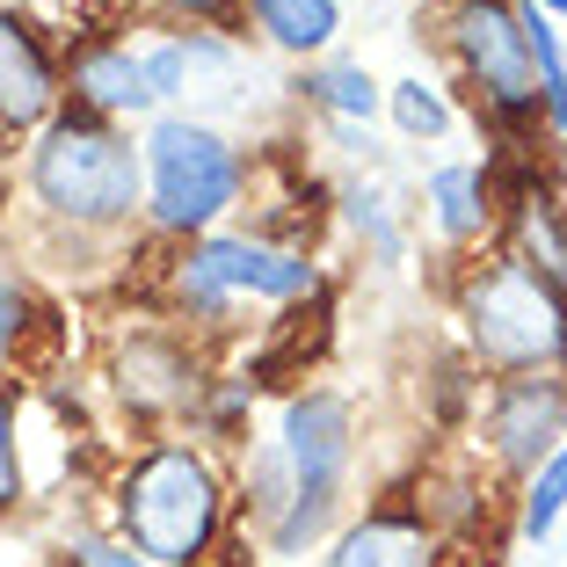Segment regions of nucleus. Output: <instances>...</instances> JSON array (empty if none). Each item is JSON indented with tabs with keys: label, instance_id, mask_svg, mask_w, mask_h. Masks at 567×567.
Here are the masks:
<instances>
[{
	"label": "nucleus",
	"instance_id": "nucleus-2",
	"mask_svg": "<svg viewBox=\"0 0 567 567\" xmlns=\"http://www.w3.org/2000/svg\"><path fill=\"white\" fill-rule=\"evenodd\" d=\"M30 175H37V197L59 218H81V226H110L138 204V153L95 117L51 124Z\"/></svg>",
	"mask_w": 567,
	"mask_h": 567
},
{
	"label": "nucleus",
	"instance_id": "nucleus-16",
	"mask_svg": "<svg viewBox=\"0 0 567 567\" xmlns=\"http://www.w3.org/2000/svg\"><path fill=\"white\" fill-rule=\"evenodd\" d=\"M560 517H567V444L532 473V495H524V532H532V538H553V532H560Z\"/></svg>",
	"mask_w": 567,
	"mask_h": 567
},
{
	"label": "nucleus",
	"instance_id": "nucleus-6",
	"mask_svg": "<svg viewBox=\"0 0 567 567\" xmlns=\"http://www.w3.org/2000/svg\"><path fill=\"white\" fill-rule=\"evenodd\" d=\"M234 291H262V299H299L313 291V262L277 248H255V240H204L183 262V299L189 313H218Z\"/></svg>",
	"mask_w": 567,
	"mask_h": 567
},
{
	"label": "nucleus",
	"instance_id": "nucleus-24",
	"mask_svg": "<svg viewBox=\"0 0 567 567\" xmlns=\"http://www.w3.org/2000/svg\"><path fill=\"white\" fill-rule=\"evenodd\" d=\"M532 8L538 16H567V0H532Z\"/></svg>",
	"mask_w": 567,
	"mask_h": 567
},
{
	"label": "nucleus",
	"instance_id": "nucleus-11",
	"mask_svg": "<svg viewBox=\"0 0 567 567\" xmlns=\"http://www.w3.org/2000/svg\"><path fill=\"white\" fill-rule=\"evenodd\" d=\"M73 87H81L87 110H110V117H132V110L153 102V87H146L132 51H87L81 66H73Z\"/></svg>",
	"mask_w": 567,
	"mask_h": 567
},
{
	"label": "nucleus",
	"instance_id": "nucleus-21",
	"mask_svg": "<svg viewBox=\"0 0 567 567\" xmlns=\"http://www.w3.org/2000/svg\"><path fill=\"white\" fill-rule=\"evenodd\" d=\"M16 334H22V291L16 277H0V357L16 350Z\"/></svg>",
	"mask_w": 567,
	"mask_h": 567
},
{
	"label": "nucleus",
	"instance_id": "nucleus-20",
	"mask_svg": "<svg viewBox=\"0 0 567 567\" xmlns=\"http://www.w3.org/2000/svg\"><path fill=\"white\" fill-rule=\"evenodd\" d=\"M22 495V458H16V401H8V385H0V509Z\"/></svg>",
	"mask_w": 567,
	"mask_h": 567
},
{
	"label": "nucleus",
	"instance_id": "nucleus-13",
	"mask_svg": "<svg viewBox=\"0 0 567 567\" xmlns=\"http://www.w3.org/2000/svg\"><path fill=\"white\" fill-rule=\"evenodd\" d=\"M255 22L269 30L277 51H320L342 22V8L334 0H255Z\"/></svg>",
	"mask_w": 567,
	"mask_h": 567
},
{
	"label": "nucleus",
	"instance_id": "nucleus-18",
	"mask_svg": "<svg viewBox=\"0 0 567 567\" xmlns=\"http://www.w3.org/2000/svg\"><path fill=\"white\" fill-rule=\"evenodd\" d=\"M306 87H313L328 110H342V117H371V110H379V87H371L364 66H328V73H313Z\"/></svg>",
	"mask_w": 567,
	"mask_h": 567
},
{
	"label": "nucleus",
	"instance_id": "nucleus-19",
	"mask_svg": "<svg viewBox=\"0 0 567 567\" xmlns=\"http://www.w3.org/2000/svg\"><path fill=\"white\" fill-rule=\"evenodd\" d=\"M524 240H532L538 255V277H567V240H560V212H553V197H532V212H524Z\"/></svg>",
	"mask_w": 567,
	"mask_h": 567
},
{
	"label": "nucleus",
	"instance_id": "nucleus-15",
	"mask_svg": "<svg viewBox=\"0 0 567 567\" xmlns=\"http://www.w3.org/2000/svg\"><path fill=\"white\" fill-rule=\"evenodd\" d=\"M430 204H436V226H444L451 240L481 234V218H487V189H481L473 167H436L430 175Z\"/></svg>",
	"mask_w": 567,
	"mask_h": 567
},
{
	"label": "nucleus",
	"instance_id": "nucleus-3",
	"mask_svg": "<svg viewBox=\"0 0 567 567\" xmlns=\"http://www.w3.org/2000/svg\"><path fill=\"white\" fill-rule=\"evenodd\" d=\"M466 334L487 364L538 371L567 357V306L532 262H495L466 284Z\"/></svg>",
	"mask_w": 567,
	"mask_h": 567
},
{
	"label": "nucleus",
	"instance_id": "nucleus-14",
	"mask_svg": "<svg viewBox=\"0 0 567 567\" xmlns=\"http://www.w3.org/2000/svg\"><path fill=\"white\" fill-rule=\"evenodd\" d=\"M517 30H524V51H532V81H538V95H546V110L567 124V51H560V30H553V16H538L532 0L517 8Z\"/></svg>",
	"mask_w": 567,
	"mask_h": 567
},
{
	"label": "nucleus",
	"instance_id": "nucleus-8",
	"mask_svg": "<svg viewBox=\"0 0 567 567\" xmlns=\"http://www.w3.org/2000/svg\"><path fill=\"white\" fill-rule=\"evenodd\" d=\"M567 430V385L560 379H517L495 401V444L509 466H546Z\"/></svg>",
	"mask_w": 567,
	"mask_h": 567
},
{
	"label": "nucleus",
	"instance_id": "nucleus-10",
	"mask_svg": "<svg viewBox=\"0 0 567 567\" xmlns=\"http://www.w3.org/2000/svg\"><path fill=\"white\" fill-rule=\"evenodd\" d=\"M328 567H430V538L415 517H364Z\"/></svg>",
	"mask_w": 567,
	"mask_h": 567
},
{
	"label": "nucleus",
	"instance_id": "nucleus-22",
	"mask_svg": "<svg viewBox=\"0 0 567 567\" xmlns=\"http://www.w3.org/2000/svg\"><path fill=\"white\" fill-rule=\"evenodd\" d=\"M81 567H146V560H132V553H110V546H87Z\"/></svg>",
	"mask_w": 567,
	"mask_h": 567
},
{
	"label": "nucleus",
	"instance_id": "nucleus-12",
	"mask_svg": "<svg viewBox=\"0 0 567 567\" xmlns=\"http://www.w3.org/2000/svg\"><path fill=\"white\" fill-rule=\"evenodd\" d=\"M117 385L132 408H175L189 393V364L167 342H132V350L117 357Z\"/></svg>",
	"mask_w": 567,
	"mask_h": 567
},
{
	"label": "nucleus",
	"instance_id": "nucleus-7",
	"mask_svg": "<svg viewBox=\"0 0 567 567\" xmlns=\"http://www.w3.org/2000/svg\"><path fill=\"white\" fill-rule=\"evenodd\" d=\"M458 59L473 66V81H481L502 110H532V102H538L517 8H502V0H473V8H458Z\"/></svg>",
	"mask_w": 567,
	"mask_h": 567
},
{
	"label": "nucleus",
	"instance_id": "nucleus-4",
	"mask_svg": "<svg viewBox=\"0 0 567 567\" xmlns=\"http://www.w3.org/2000/svg\"><path fill=\"white\" fill-rule=\"evenodd\" d=\"M284 473H291V502L277 517V553H306L334 517V487L350 466V408L334 393H306L284 408V444H277Z\"/></svg>",
	"mask_w": 567,
	"mask_h": 567
},
{
	"label": "nucleus",
	"instance_id": "nucleus-9",
	"mask_svg": "<svg viewBox=\"0 0 567 567\" xmlns=\"http://www.w3.org/2000/svg\"><path fill=\"white\" fill-rule=\"evenodd\" d=\"M51 110V66L16 16H0V124H37Z\"/></svg>",
	"mask_w": 567,
	"mask_h": 567
},
{
	"label": "nucleus",
	"instance_id": "nucleus-1",
	"mask_svg": "<svg viewBox=\"0 0 567 567\" xmlns=\"http://www.w3.org/2000/svg\"><path fill=\"white\" fill-rule=\"evenodd\" d=\"M124 532L146 560L189 567L218 532V481L197 451H153L146 466H132L124 481Z\"/></svg>",
	"mask_w": 567,
	"mask_h": 567
},
{
	"label": "nucleus",
	"instance_id": "nucleus-17",
	"mask_svg": "<svg viewBox=\"0 0 567 567\" xmlns=\"http://www.w3.org/2000/svg\"><path fill=\"white\" fill-rule=\"evenodd\" d=\"M393 124L408 138H436V132H451V110L430 81H393Z\"/></svg>",
	"mask_w": 567,
	"mask_h": 567
},
{
	"label": "nucleus",
	"instance_id": "nucleus-23",
	"mask_svg": "<svg viewBox=\"0 0 567 567\" xmlns=\"http://www.w3.org/2000/svg\"><path fill=\"white\" fill-rule=\"evenodd\" d=\"M167 8H197V16H212V8H226V0H167Z\"/></svg>",
	"mask_w": 567,
	"mask_h": 567
},
{
	"label": "nucleus",
	"instance_id": "nucleus-5",
	"mask_svg": "<svg viewBox=\"0 0 567 567\" xmlns=\"http://www.w3.org/2000/svg\"><path fill=\"white\" fill-rule=\"evenodd\" d=\"M146 175H153V218H161V226H175V234L212 226V218L234 204V189H240L234 146H226L218 132H204V124H183V117L153 124V138H146Z\"/></svg>",
	"mask_w": 567,
	"mask_h": 567
}]
</instances>
